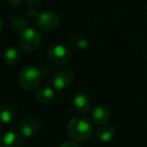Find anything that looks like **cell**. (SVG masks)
<instances>
[{
    "mask_svg": "<svg viewBox=\"0 0 147 147\" xmlns=\"http://www.w3.org/2000/svg\"><path fill=\"white\" fill-rule=\"evenodd\" d=\"M66 131L69 137L74 141L84 142L93 136V126L86 117L82 115L74 116L67 122Z\"/></svg>",
    "mask_w": 147,
    "mask_h": 147,
    "instance_id": "1",
    "label": "cell"
},
{
    "mask_svg": "<svg viewBox=\"0 0 147 147\" xmlns=\"http://www.w3.org/2000/svg\"><path fill=\"white\" fill-rule=\"evenodd\" d=\"M42 74L38 68L34 66H26L19 74V83L25 90H33L40 84Z\"/></svg>",
    "mask_w": 147,
    "mask_h": 147,
    "instance_id": "2",
    "label": "cell"
},
{
    "mask_svg": "<svg viewBox=\"0 0 147 147\" xmlns=\"http://www.w3.org/2000/svg\"><path fill=\"white\" fill-rule=\"evenodd\" d=\"M18 43H19V47L23 51L26 52L34 51L40 46L41 36L33 28H26L19 35Z\"/></svg>",
    "mask_w": 147,
    "mask_h": 147,
    "instance_id": "3",
    "label": "cell"
},
{
    "mask_svg": "<svg viewBox=\"0 0 147 147\" xmlns=\"http://www.w3.org/2000/svg\"><path fill=\"white\" fill-rule=\"evenodd\" d=\"M41 122L35 116H25L23 117L18 123L19 132L25 137H31L37 134L40 130Z\"/></svg>",
    "mask_w": 147,
    "mask_h": 147,
    "instance_id": "4",
    "label": "cell"
},
{
    "mask_svg": "<svg viewBox=\"0 0 147 147\" xmlns=\"http://www.w3.org/2000/svg\"><path fill=\"white\" fill-rule=\"evenodd\" d=\"M60 19L57 14L53 12H42L36 18V25L41 30L51 32L59 26Z\"/></svg>",
    "mask_w": 147,
    "mask_h": 147,
    "instance_id": "5",
    "label": "cell"
},
{
    "mask_svg": "<svg viewBox=\"0 0 147 147\" xmlns=\"http://www.w3.org/2000/svg\"><path fill=\"white\" fill-rule=\"evenodd\" d=\"M48 58L52 63L64 64L71 58V51L66 45L55 44L49 48Z\"/></svg>",
    "mask_w": 147,
    "mask_h": 147,
    "instance_id": "6",
    "label": "cell"
},
{
    "mask_svg": "<svg viewBox=\"0 0 147 147\" xmlns=\"http://www.w3.org/2000/svg\"><path fill=\"white\" fill-rule=\"evenodd\" d=\"M0 147H25L23 135L16 131L5 132L0 137Z\"/></svg>",
    "mask_w": 147,
    "mask_h": 147,
    "instance_id": "7",
    "label": "cell"
},
{
    "mask_svg": "<svg viewBox=\"0 0 147 147\" xmlns=\"http://www.w3.org/2000/svg\"><path fill=\"white\" fill-rule=\"evenodd\" d=\"M74 80V75L70 70L63 69L60 70L54 75L52 80L53 87L56 90H63L68 88Z\"/></svg>",
    "mask_w": 147,
    "mask_h": 147,
    "instance_id": "8",
    "label": "cell"
},
{
    "mask_svg": "<svg viewBox=\"0 0 147 147\" xmlns=\"http://www.w3.org/2000/svg\"><path fill=\"white\" fill-rule=\"evenodd\" d=\"M91 101L87 94L83 92H78L73 98V108L77 113L81 115L87 114L90 110Z\"/></svg>",
    "mask_w": 147,
    "mask_h": 147,
    "instance_id": "9",
    "label": "cell"
},
{
    "mask_svg": "<svg viewBox=\"0 0 147 147\" xmlns=\"http://www.w3.org/2000/svg\"><path fill=\"white\" fill-rule=\"evenodd\" d=\"M110 118V111L105 106H98L91 113V122L95 125H103L106 124Z\"/></svg>",
    "mask_w": 147,
    "mask_h": 147,
    "instance_id": "10",
    "label": "cell"
},
{
    "mask_svg": "<svg viewBox=\"0 0 147 147\" xmlns=\"http://www.w3.org/2000/svg\"><path fill=\"white\" fill-rule=\"evenodd\" d=\"M97 139L102 142H109L113 139L115 136V129L111 125L108 124H103L98 127V129L95 132Z\"/></svg>",
    "mask_w": 147,
    "mask_h": 147,
    "instance_id": "11",
    "label": "cell"
},
{
    "mask_svg": "<svg viewBox=\"0 0 147 147\" xmlns=\"http://www.w3.org/2000/svg\"><path fill=\"white\" fill-rule=\"evenodd\" d=\"M16 113V109L10 104L0 105V124L6 125L12 121L14 115Z\"/></svg>",
    "mask_w": 147,
    "mask_h": 147,
    "instance_id": "12",
    "label": "cell"
},
{
    "mask_svg": "<svg viewBox=\"0 0 147 147\" xmlns=\"http://www.w3.org/2000/svg\"><path fill=\"white\" fill-rule=\"evenodd\" d=\"M55 96L54 90L51 87H41L35 92V99L39 103L46 104L53 100Z\"/></svg>",
    "mask_w": 147,
    "mask_h": 147,
    "instance_id": "13",
    "label": "cell"
},
{
    "mask_svg": "<svg viewBox=\"0 0 147 147\" xmlns=\"http://www.w3.org/2000/svg\"><path fill=\"white\" fill-rule=\"evenodd\" d=\"M3 60L9 66L16 65L20 60L19 51L13 47H8L3 53Z\"/></svg>",
    "mask_w": 147,
    "mask_h": 147,
    "instance_id": "14",
    "label": "cell"
},
{
    "mask_svg": "<svg viewBox=\"0 0 147 147\" xmlns=\"http://www.w3.org/2000/svg\"><path fill=\"white\" fill-rule=\"evenodd\" d=\"M72 46L78 50H83L88 46V41L86 38L82 36H76L72 39Z\"/></svg>",
    "mask_w": 147,
    "mask_h": 147,
    "instance_id": "15",
    "label": "cell"
},
{
    "mask_svg": "<svg viewBox=\"0 0 147 147\" xmlns=\"http://www.w3.org/2000/svg\"><path fill=\"white\" fill-rule=\"evenodd\" d=\"M27 24L26 20L24 18L20 17V16H13L11 19V25L16 29H20V28H24Z\"/></svg>",
    "mask_w": 147,
    "mask_h": 147,
    "instance_id": "16",
    "label": "cell"
},
{
    "mask_svg": "<svg viewBox=\"0 0 147 147\" xmlns=\"http://www.w3.org/2000/svg\"><path fill=\"white\" fill-rule=\"evenodd\" d=\"M58 147H81V146L74 141H67V142H64V143L60 144Z\"/></svg>",
    "mask_w": 147,
    "mask_h": 147,
    "instance_id": "17",
    "label": "cell"
},
{
    "mask_svg": "<svg viewBox=\"0 0 147 147\" xmlns=\"http://www.w3.org/2000/svg\"><path fill=\"white\" fill-rule=\"evenodd\" d=\"M5 2L10 6H18L20 3H21V0H5Z\"/></svg>",
    "mask_w": 147,
    "mask_h": 147,
    "instance_id": "18",
    "label": "cell"
},
{
    "mask_svg": "<svg viewBox=\"0 0 147 147\" xmlns=\"http://www.w3.org/2000/svg\"><path fill=\"white\" fill-rule=\"evenodd\" d=\"M27 15L30 16V17H37V16H38V13H37L36 9L30 8V9L27 10Z\"/></svg>",
    "mask_w": 147,
    "mask_h": 147,
    "instance_id": "19",
    "label": "cell"
},
{
    "mask_svg": "<svg viewBox=\"0 0 147 147\" xmlns=\"http://www.w3.org/2000/svg\"><path fill=\"white\" fill-rule=\"evenodd\" d=\"M26 1H27V3L30 4V5H38V4L41 3L42 0H26Z\"/></svg>",
    "mask_w": 147,
    "mask_h": 147,
    "instance_id": "20",
    "label": "cell"
},
{
    "mask_svg": "<svg viewBox=\"0 0 147 147\" xmlns=\"http://www.w3.org/2000/svg\"><path fill=\"white\" fill-rule=\"evenodd\" d=\"M2 25H3V22H2V19L0 18V31L2 29Z\"/></svg>",
    "mask_w": 147,
    "mask_h": 147,
    "instance_id": "21",
    "label": "cell"
}]
</instances>
